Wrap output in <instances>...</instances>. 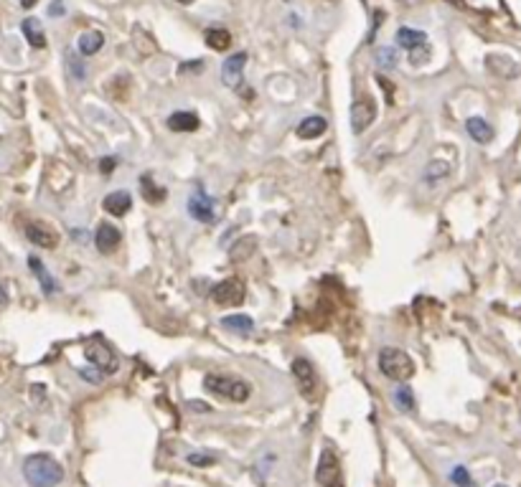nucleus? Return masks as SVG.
I'll use <instances>...</instances> for the list:
<instances>
[{
    "label": "nucleus",
    "instance_id": "nucleus-37",
    "mask_svg": "<svg viewBox=\"0 0 521 487\" xmlns=\"http://www.w3.org/2000/svg\"><path fill=\"white\" fill-rule=\"evenodd\" d=\"M493 487H506V485H493Z\"/></svg>",
    "mask_w": 521,
    "mask_h": 487
},
{
    "label": "nucleus",
    "instance_id": "nucleus-2",
    "mask_svg": "<svg viewBox=\"0 0 521 487\" xmlns=\"http://www.w3.org/2000/svg\"><path fill=\"white\" fill-rule=\"evenodd\" d=\"M204 389L209 394L219 398H226V401H234V404H242L249 398L252 394V386L242 378L226 376V373H206L204 376Z\"/></svg>",
    "mask_w": 521,
    "mask_h": 487
},
{
    "label": "nucleus",
    "instance_id": "nucleus-38",
    "mask_svg": "<svg viewBox=\"0 0 521 487\" xmlns=\"http://www.w3.org/2000/svg\"><path fill=\"white\" fill-rule=\"evenodd\" d=\"M285 3H290V0H285Z\"/></svg>",
    "mask_w": 521,
    "mask_h": 487
},
{
    "label": "nucleus",
    "instance_id": "nucleus-25",
    "mask_svg": "<svg viewBox=\"0 0 521 487\" xmlns=\"http://www.w3.org/2000/svg\"><path fill=\"white\" fill-rule=\"evenodd\" d=\"M395 401H397V406H399L402 411H409V414L417 409L415 394H412V389H409V386H399V389L395 391Z\"/></svg>",
    "mask_w": 521,
    "mask_h": 487
},
{
    "label": "nucleus",
    "instance_id": "nucleus-19",
    "mask_svg": "<svg viewBox=\"0 0 521 487\" xmlns=\"http://www.w3.org/2000/svg\"><path fill=\"white\" fill-rule=\"evenodd\" d=\"M140 193H142V198H145V203H150V206H161V201L166 198V188H161L158 183H153L150 173L140 175Z\"/></svg>",
    "mask_w": 521,
    "mask_h": 487
},
{
    "label": "nucleus",
    "instance_id": "nucleus-17",
    "mask_svg": "<svg viewBox=\"0 0 521 487\" xmlns=\"http://www.w3.org/2000/svg\"><path fill=\"white\" fill-rule=\"evenodd\" d=\"M450 173H453L450 160H430L427 167H425V173H423V181L427 183V186H437V183L445 181Z\"/></svg>",
    "mask_w": 521,
    "mask_h": 487
},
{
    "label": "nucleus",
    "instance_id": "nucleus-8",
    "mask_svg": "<svg viewBox=\"0 0 521 487\" xmlns=\"http://www.w3.org/2000/svg\"><path fill=\"white\" fill-rule=\"evenodd\" d=\"M316 480L321 485H328L333 480H341V462H338L336 452L331 447H325L321 452V460H318V470H316Z\"/></svg>",
    "mask_w": 521,
    "mask_h": 487
},
{
    "label": "nucleus",
    "instance_id": "nucleus-24",
    "mask_svg": "<svg viewBox=\"0 0 521 487\" xmlns=\"http://www.w3.org/2000/svg\"><path fill=\"white\" fill-rule=\"evenodd\" d=\"M21 28H23V36L29 38V43L34 46V49H43V46H46V36H43V28H41V23L36 21V18H26Z\"/></svg>",
    "mask_w": 521,
    "mask_h": 487
},
{
    "label": "nucleus",
    "instance_id": "nucleus-18",
    "mask_svg": "<svg viewBox=\"0 0 521 487\" xmlns=\"http://www.w3.org/2000/svg\"><path fill=\"white\" fill-rule=\"evenodd\" d=\"M397 43H399L402 49L409 54V51H415V49H420V46H425V43H427V36H425L423 31H415V28L402 26L399 31H397Z\"/></svg>",
    "mask_w": 521,
    "mask_h": 487
},
{
    "label": "nucleus",
    "instance_id": "nucleus-5",
    "mask_svg": "<svg viewBox=\"0 0 521 487\" xmlns=\"http://www.w3.org/2000/svg\"><path fill=\"white\" fill-rule=\"evenodd\" d=\"M189 213H191V218H196V221H201V223H214V221H217V206H214V198L206 193L201 186H196V188H193V193H191Z\"/></svg>",
    "mask_w": 521,
    "mask_h": 487
},
{
    "label": "nucleus",
    "instance_id": "nucleus-33",
    "mask_svg": "<svg viewBox=\"0 0 521 487\" xmlns=\"http://www.w3.org/2000/svg\"><path fill=\"white\" fill-rule=\"evenodd\" d=\"M61 10H64L61 0H57V3H54V8H51V13H61Z\"/></svg>",
    "mask_w": 521,
    "mask_h": 487
},
{
    "label": "nucleus",
    "instance_id": "nucleus-6",
    "mask_svg": "<svg viewBox=\"0 0 521 487\" xmlns=\"http://www.w3.org/2000/svg\"><path fill=\"white\" fill-rule=\"evenodd\" d=\"M85 355H87V361L92 363L97 370H105V373H115V370H117V355H115V350L110 348V345H105L102 340L89 343L85 348Z\"/></svg>",
    "mask_w": 521,
    "mask_h": 487
},
{
    "label": "nucleus",
    "instance_id": "nucleus-11",
    "mask_svg": "<svg viewBox=\"0 0 521 487\" xmlns=\"http://www.w3.org/2000/svg\"><path fill=\"white\" fill-rule=\"evenodd\" d=\"M26 237H29L31 244L41 246V249H54L59 244L57 231L49 229V226H43V223H29V226H26Z\"/></svg>",
    "mask_w": 521,
    "mask_h": 487
},
{
    "label": "nucleus",
    "instance_id": "nucleus-9",
    "mask_svg": "<svg viewBox=\"0 0 521 487\" xmlns=\"http://www.w3.org/2000/svg\"><path fill=\"white\" fill-rule=\"evenodd\" d=\"M293 376H295L298 386H300V391H303V396L313 398L316 386H318V378H316V368L310 366V361H305V358H295V361H293Z\"/></svg>",
    "mask_w": 521,
    "mask_h": 487
},
{
    "label": "nucleus",
    "instance_id": "nucleus-21",
    "mask_svg": "<svg viewBox=\"0 0 521 487\" xmlns=\"http://www.w3.org/2000/svg\"><path fill=\"white\" fill-rule=\"evenodd\" d=\"M102 46H105V36L99 33V31H87V33L79 36L77 49L82 56H94Z\"/></svg>",
    "mask_w": 521,
    "mask_h": 487
},
{
    "label": "nucleus",
    "instance_id": "nucleus-1",
    "mask_svg": "<svg viewBox=\"0 0 521 487\" xmlns=\"http://www.w3.org/2000/svg\"><path fill=\"white\" fill-rule=\"evenodd\" d=\"M23 477L31 487H57L64 480V467L49 454H31L23 462Z\"/></svg>",
    "mask_w": 521,
    "mask_h": 487
},
{
    "label": "nucleus",
    "instance_id": "nucleus-31",
    "mask_svg": "<svg viewBox=\"0 0 521 487\" xmlns=\"http://www.w3.org/2000/svg\"><path fill=\"white\" fill-rule=\"evenodd\" d=\"M189 409L191 411H204L206 414V411H212V406L206 404V401H189Z\"/></svg>",
    "mask_w": 521,
    "mask_h": 487
},
{
    "label": "nucleus",
    "instance_id": "nucleus-3",
    "mask_svg": "<svg viewBox=\"0 0 521 487\" xmlns=\"http://www.w3.org/2000/svg\"><path fill=\"white\" fill-rule=\"evenodd\" d=\"M379 370L392 381L404 383L415 376V361L399 348H384L379 350Z\"/></svg>",
    "mask_w": 521,
    "mask_h": 487
},
{
    "label": "nucleus",
    "instance_id": "nucleus-22",
    "mask_svg": "<svg viewBox=\"0 0 521 487\" xmlns=\"http://www.w3.org/2000/svg\"><path fill=\"white\" fill-rule=\"evenodd\" d=\"M204 41L209 43V49L214 51H226L232 46V33L226 28H206Z\"/></svg>",
    "mask_w": 521,
    "mask_h": 487
},
{
    "label": "nucleus",
    "instance_id": "nucleus-10",
    "mask_svg": "<svg viewBox=\"0 0 521 487\" xmlns=\"http://www.w3.org/2000/svg\"><path fill=\"white\" fill-rule=\"evenodd\" d=\"M94 244L102 254H112L120 246V229L115 223H99L94 231Z\"/></svg>",
    "mask_w": 521,
    "mask_h": 487
},
{
    "label": "nucleus",
    "instance_id": "nucleus-36",
    "mask_svg": "<svg viewBox=\"0 0 521 487\" xmlns=\"http://www.w3.org/2000/svg\"><path fill=\"white\" fill-rule=\"evenodd\" d=\"M176 3H181V6H191L193 0H176Z\"/></svg>",
    "mask_w": 521,
    "mask_h": 487
},
{
    "label": "nucleus",
    "instance_id": "nucleus-28",
    "mask_svg": "<svg viewBox=\"0 0 521 487\" xmlns=\"http://www.w3.org/2000/svg\"><path fill=\"white\" fill-rule=\"evenodd\" d=\"M450 480L455 482V485L460 487H473V480H471V474H468V470L465 467H455L450 474Z\"/></svg>",
    "mask_w": 521,
    "mask_h": 487
},
{
    "label": "nucleus",
    "instance_id": "nucleus-35",
    "mask_svg": "<svg viewBox=\"0 0 521 487\" xmlns=\"http://www.w3.org/2000/svg\"><path fill=\"white\" fill-rule=\"evenodd\" d=\"M323 487H346V485H344V480H333V482H328V485H323Z\"/></svg>",
    "mask_w": 521,
    "mask_h": 487
},
{
    "label": "nucleus",
    "instance_id": "nucleus-34",
    "mask_svg": "<svg viewBox=\"0 0 521 487\" xmlns=\"http://www.w3.org/2000/svg\"><path fill=\"white\" fill-rule=\"evenodd\" d=\"M36 3H38V0H21V6H23V8H34Z\"/></svg>",
    "mask_w": 521,
    "mask_h": 487
},
{
    "label": "nucleus",
    "instance_id": "nucleus-29",
    "mask_svg": "<svg viewBox=\"0 0 521 487\" xmlns=\"http://www.w3.org/2000/svg\"><path fill=\"white\" fill-rule=\"evenodd\" d=\"M69 66H71V71H74V77L85 79V66H82V63H77V59H74V56H69Z\"/></svg>",
    "mask_w": 521,
    "mask_h": 487
},
{
    "label": "nucleus",
    "instance_id": "nucleus-15",
    "mask_svg": "<svg viewBox=\"0 0 521 487\" xmlns=\"http://www.w3.org/2000/svg\"><path fill=\"white\" fill-rule=\"evenodd\" d=\"M325 130H328V119L313 114V117H305L303 122L298 125V137H300V140H316V137H321Z\"/></svg>",
    "mask_w": 521,
    "mask_h": 487
},
{
    "label": "nucleus",
    "instance_id": "nucleus-20",
    "mask_svg": "<svg viewBox=\"0 0 521 487\" xmlns=\"http://www.w3.org/2000/svg\"><path fill=\"white\" fill-rule=\"evenodd\" d=\"M221 327L234 335H249L254 330V320L247 315H229V317H221Z\"/></svg>",
    "mask_w": 521,
    "mask_h": 487
},
{
    "label": "nucleus",
    "instance_id": "nucleus-13",
    "mask_svg": "<svg viewBox=\"0 0 521 487\" xmlns=\"http://www.w3.org/2000/svg\"><path fill=\"white\" fill-rule=\"evenodd\" d=\"M247 66V54H232L221 66V79L226 82V87H237L242 82V74H244Z\"/></svg>",
    "mask_w": 521,
    "mask_h": 487
},
{
    "label": "nucleus",
    "instance_id": "nucleus-23",
    "mask_svg": "<svg viewBox=\"0 0 521 487\" xmlns=\"http://www.w3.org/2000/svg\"><path fill=\"white\" fill-rule=\"evenodd\" d=\"M29 267H31V271H34L36 277H38V282H41L43 292H46V294H54V292H57V290H59V287H57V279H54V277L49 274V271H46V267H43L41 259L29 257Z\"/></svg>",
    "mask_w": 521,
    "mask_h": 487
},
{
    "label": "nucleus",
    "instance_id": "nucleus-12",
    "mask_svg": "<svg viewBox=\"0 0 521 487\" xmlns=\"http://www.w3.org/2000/svg\"><path fill=\"white\" fill-rule=\"evenodd\" d=\"M102 209L110 213V216H125L127 211L133 209V195L127 193V190H112L110 195H105V201H102Z\"/></svg>",
    "mask_w": 521,
    "mask_h": 487
},
{
    "label": "nucleus",
    "instance_id": "nucleus-32",
    "mask_svg": "<svg viewBox=\"0 0 521 487\" xmlns=\"http://www.w3.org/2000/svg\"><path fill=\"white\" fill-rule=\"evenodd\" d=\"M181 74H186V71H204V61H193V63H189V66H181Z\"/></svg>",
    "mask_w": 521,
    "mask_h": 487
},
{
    "label": "nucleus",
    "instance_id": "nucleus-30",
    "mask_svg": "<svg viewBox=\"0 0 521 487\" xmlns=\"http://www.w3.org/2000/svg\"><path fill=\"white\" fill-rule=\"evenodd\" d=\"M115 165H117V160H115V158H102V163H99V170H102V173H112Z\"/></svg>",
    "mask_w": 521,
    "mask_h": 487
},
{
    "label": "nucleus",
    "instance_id": "nucleus-26",
    "mask_svg": "<svg viewBox=\"0 0 521 487\" xmlns=\"http://www.w3.org/2000/svg\"><path fill=\"white\" fill-rule=\"evenodd\" d=\"M374 59H376V63H379V66H384V69H395V66H397V49H392V46L376 49Z\"/></svg>",
    "mask_w": 521,
    "mask_h": 487
},
{
    "label": "nucleus",
    "instance_id": "nucleus-16",
    "mask_svg": "<svg viewBox=\"0 0 521 487\" xmlns=\"http://www.w3.org/2000/svg\"><path fill=\"white\" fill-rule=\"evenodd\" d=\"M465 130H468V135H471L476 142H480V145H486V142L493 140V127L488 125L483 117H468L465 119Z\"/></svg>",
    "mask_w": 521,
    "mask_h": 487
},
{
    "label": "nucleus",
    "instance_id": "nucleus-4",
    "mask_svg": "<svg viewBox=\"0 0 521 487\" xmlns=\"http://www.w3.org/2000/svg\"><path fill=\"white\" fill-rule=\"evenodd\" d=\"M244 285H242L240 279H224V282H219V285H214L212 290V299L217 302L219 307H237L244 302Z\"/></svg>",
    "mask_w": 521,
    "mask_h": 487
},
{
    "label": "nucleus",
    "instance_id": "nucleus-7",
    "mask_svg": "<svg viewBox=\"0 0 521 487\" xmlns=\"http://www.w3.org/2000/svg\"><path fill=\"white\" fill-rule=\"evenodd\" d=\"M376 119V102L372 97H361L359 102H353L351 107V130L356 135L367 133L372 122Z\"/></svg>",
    "mask_w": 521,
    "mask_h": 487
},
{
    "label": "nucleus",
    "instance_id": "nucleus-14",
    "mask_svg": "<svg viewBox=\"0 0 521 487\" xmlns=\"http://www.w3.org/2000/svg\"><path fill=\"white\" fill-rule=\"evenodd\" d=\"M166 125H168V130H173V133H196L198 127H201V119H198V114H193V112H173V114L166 119Z\"/></svg>",
    "mask_w": 521,
    "mask_h": 487
},
{
    "label": "nucleus",
    "instance_id": "nucleus-27",
    "mask_svg": "<svg viewBox=\"0 0 521 487\" xmlns=\"http://www.w3.org/2000/svg\"><path fill=\"white\" fill-rule=\"evenodd\" d=\"M189 465H193V467H214L217 465V457L214 454H198V452H193V454H189Z\"/></svg>",
    "mask_w": 521,
    "mask_h": 487
}]
</instances>
